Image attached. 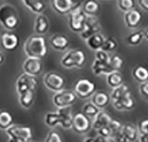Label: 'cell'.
<instances>
[{"instance_id": "6da1fadb", "label": "cell", "mask_w": 148, "mask_h": 142, "mask_svg": "<svg viewBox=\"0 0 148 142\" xmlns=\"http://www.w3.org/2000/svg\"><path fill=\"white\" fill-rule=\"evenodd\" d=\"M110 97L114 108L118 111H130L135 107V101L131 91L125 84L112 89Z\"/></svg>"}, {"instance_id": "7a4b0ae2", "label": "cell", "mask_w": 148, "mask_h": 142, "mask_svg": "<svg viewBox=\"0 0 148 142\" xmlns=\"http://www.w3.org/2000/svg\"><path fill=\"white\" fill-rule=\"evenodd\" d=\"M24 52L27 57L43 59L47 53L46 39L41 35L30 36L24 43Z\"/></svg>"}, {"instance_id": "3957f363", "label": "cell", "mask_w": 148, "mask_h": 142, "mask_svg": "<svg viewBox=\"0 0 148 142\" xmlns=\"http://www.w3.org/2000/svg\"><path fill=\"white\" fill-rule=\"evenodd\" d=\"M19 24V17L15 8L11 5L0 6V25L5 30L13 31Z\"/></svg>"}, {"instance_id": "277c9868", "label": "cell", "mask_w": 148, "mask_h": 142, "mask_svg": "<svg viewBox=\"0 0 148 142\" xmlns=\"http://www.w3.org/2000/svg\"><path fill=\"white\" fill-rule=\"evenodd\" d=\"M88 15L83 12L82 4L75 3L71 12L68 14V27L75 33H80L84 29Z\"/></svg>"}, {"instance_id": "5b68a950", "label": "cell", "mask_w": 148, "mask_h": 142, "mask_svg": "<svg viewBox=\"0 0 148 142\" xmlns=\"http://www.w3.org/2000/svg\"><path fill=\"white\" fill-rule=\"evenodd\" d=\"M86 62V55L84 52L79 49L68 51L61 59V65L65 69H81Z\"/></svg>"}, {"instance_id": "8992f818", "label": "cell", "mask_w": 148, "mask_h": 142, "mask_svg": "<svg viewBox=\"0 0 148 142\" xmlns=\"http://www.w3.org/2000/svg\"><path fill=\"white\" fill-rule=\"evenodd\" d=\"M5 132L8 142H29L32 139V130L27 126L13 124Z\"/></svg>"}, {"instance_id": "52a82bcc", "label": "cell", "mask_w": 148, "mask_h": 142, "mask_svg": "<svg viewBox=\"0 0 148 142\" xmlns=\"http://www.w3.org/2000/svg\"><path fill=\"white\" fill-rule=\"evenodd\" d=\"M96 92H97L96 84L87 78L79 79L76 82L75 86H74V92L76 93L78 98L82 100L89 99Z\"/></svg>"}, {"instance_id": "ba28073f", "label": "cell", "mask_w": 148, "mask_h": 142, "mask_svg": "<svg viewBox=\"0 0 148 142\" xmlns=\"http://www.w3.org/2000/svg\"><path fill=\"white\" fill-rule=\"evenodd\" d=\"M78 96L74 91L64 90L56 92L53 95L52 101L57 108H64L70 107L76 102Z\"/></svg>"}, {"instance_id": "9c48e42d", "label": "cell", "mask_w": 148, "mask_h": 142, "mask_svg": "<svg viewBox=\"0 0 148 142\" xmlns=\"http://www.w3.org/2000/svg\"><path fill=\"white\" fill-rule=\"evenodd\" d=\"M46 88L54 93L62 91L65 86V79L61 75L55 72H48L43 78Z\"/></svg>"}, {"instance_id": "30bf717a", "label": "cell", "mask_w": 148, "mask_h": 142, "mask_svg": "<svg viewBox=\"0 0 148 142\" xmlns=\"http://www.w3.org/2000/svg\"><path fill=\"white\" fill-rule=\"evenodd\" d=\"M38 86V80L36 76L29 75L23 73L16 80V92L19 94H22L26 92L33 91L35 92Z\"/></svg>"}, {"instance_id": "8fae6325", "label": "cell", "mask_w": 148, "mask_h": 142, "mask_svg": "<svg viewBox=\"0 0 148 142\" xmlns=\"http://www.w3.org/2000/svg\"><path fill=\"white\" fill-rule=\"evenodd\" d=\"M101 31V25L100 21L97 16H88L85 25H84L83 30L79 33L80 37L83 40H87L90 37L100 33Z\"/></svg>"}, {"instance_id": "7c38bea8", "label": "cell", "mask_w": 148, "mask_h": 142, "mask_svg": "<svg viewBox=\"0 0 148 142\" xmlns=\"http://www.w3.org/2000/svg\"><path fill=\"white\" fill-rule=\"evenodd\" d=\"M92 127V123L90 118L84 115L82 112L74 115L71 129L74 132L78 134H86L88 133Z\"/></svg>"}, {"instance_id": "4fadbf2b", "label": "cell", "mask_w": 148, "mask_h": 142, "mask_svg": "<svg viewBox=\"0 0 148 142\" xmlns=\"http://www.w3.org/2000/svg\"><path fill=\"white\" fill-rule=\"evenodd\" d=\"M23 69L24 73L37 77L43 71V62L41 59L27 57L23 64Z\"/></svg>"}, {"instance_id": "5bb4252c", "label": "cell", "mask_w": 148, "mask_h": 142, "mask_svg": "<svg viewBox=\"0 0 148 142\" xmlns=\"http://www.w3.org/2000/svg\"><path fill=\"white\" fill-rule=\"evenodd\" d=\"M19 43H20L19 37L14 33H13L12 31H6L0 37L1 46L4 50L7 52L14 51L18 47Z\"/></svg>"}, {"instance_id": "9a60e30c", "label": "cell", "mask_w": 148, "mask_h": 142, "mask_svg": "<svg viewBox=\"0 0 148 142\" xmlns=\"http://www.w3.org/2000/svg\"><path fill=\"white\" fill-rule=\"evenodd\" d=\"M51 5L56 14L66 15L71 12L75 3L73 0H51Z\"/></svg>"}, {"instance_id": "2e32d148", "label": "cell", "mask_w": 148, "mask_h": 142, "mask_svg": "<svg viewBox=\"0 0 148 142\" xmlns=\"http://www.w3.org/2000/svg\"><path fill=\"white\" fill-rule=\"evenodd\" d=\"M123 20L125 25L130 29H136L139 25L140 21L142 20V14L138 10L132 9L127 13H124Z\"/></svg>"}, {"instance_id": "e0dca14e", "label": "cell", "mask_w": 148, "mask_h": 142, "mask_svg": "<svg viewBox=\"0 0 148 142\" xmlns=\"http://www.w3.org/2000/svg\"><path fill=\"white\" fill-rule=\"evenodd\" d=\"M49 43L56 52H63L69 46V39L63 35H54L50 37Z\"/></svg>"}, {"instance_id": "ac0fdd59", "label": "cell", "mask_w": 148, "mask_h": 142, "mask_svg": "<svg viewBox=\"0 0 148 142\" xmlns=\"http://www.w3.org/2000/svg\"><path fill=\"white\" fill-rule=\"evenodd\" d=\"M92 71L96 75H107L108 74L113 72L112 68H111L110 60L109 61H103V60H99L97 59H95L93 61Z\"/></svg>"}, {"instance_id": "d6986e66", "label": "cell", "mask_w": 148, "mask_h": 142, "mask_svg": "<svg viewBox=\"0 0 148 142\" xmlns=\"http://www.w3.org/2000/svg\"><path fill=\"white\" fill-rule=\"evenodd\" d=\"M60 117V125L63 129H71L73 122V115L70 107L58 108L57 110Z\"/></svg>"}, {"instance_id": "ffe728a7", "label": "cell", "mask_w": 148, "mask_h": 142, "mask_svg": "<svg viewBox=\"0 0 148 142\" xmlns=\"http://www.w3.org/2000/svg\"><path fill=\"white\" fill-rule=\"evenodd\" d=\"M122 126L123 124L117 121V120H112V122L109 124V127L111 129V139L114 141V142H128L127 139L124 138L123 134H122Z\"/></svg>"}, {"instance_id": "44dd1931", "label": "cell", "mask_w": 148, "mask_h": 142, "mask_svg": "<svg viewBox=\"0 0 148 142\" xmlns=\"http://www.w3.org/2000/svg\"><path fill=\"white\" fill-rule=\"evenodd\" d=\"M90 99H91V102L100 109L106 107L109 105L110 101H112L110 95L102 91L96 92Z\"/></svg>"}, {"instance_id": "7402d4cb", "label": "cell", "mask_w": 148, "mask_h": 142, "mask_svg": "<svg viewBox=\"0 0 148 142\" xmlns=\"http://www.w3.org/2000/svg\"><path fill=\"white\" fill-rule=\"evenodd\" d=\"M49 26H50L49 20L46 15L42 14L37 16L35 20V25H34V30L37 35L43 36L44 34H46L49 29Z\"/></svg>"}, {"instance_id": "603a6c76", "label": "cell", "mask_w": 148, "mask_h": 142, "mask_svg": "<svg viewBox=\"0 0 148 142\" xmlns=\"http://www.w3.org/2000/svg\"><path fill=\"white\" fill-rule=\"evenodd\" d=\"M121 132H122L124 138L127 139L128 142H136V140H138V138H139L138 128L135 127L133 124H123Z\"/></svg>"}, {"instance_id": "cb8c5ba5", "label": "cell", "mask_w": 148, "mask_h": 142, "mask_svg": "<svg viewBox=\"0 0 148 142\" xmlns=\"http://www.w3.org/2000/svg\"><path fill=\"white\" fill-rule=\"evenodd\" d=\"M112 119L107 113H105L104 111H100L98 113V115L93 120L92 127L95 130H98L99 129H101L103 127L109 126L110 123L112 122Z\"/></svg>"}, {"instance_id": "d4e9b609", "label": "cell", "mask_w": 148, "mask_h": 142, "mask_svg": "<svg viewBox=\"0 0 148 142\" xmlns=\"http://www.w3.org/2000/svg\"><path fill=\"white\" fill-rule=\"evenodd\" d=\"M105 38L106 37L103 36L101 33H97L96 35L90 37L88 39H87L86 43L90 50H92L94 52H97L98 50H102Z\"/></svg>"}, {"instance_id": "484cf974", "label": "cell", "mask_w": 148, "mask_h": 142, "mask_svg": "<svg viewBox=\"0 0 148 142\" xmlns=\"http://www.w3.org/2000/svg\"><path fill=\"white\" fill-rule=\"evenodd\" d=\"M82 10L88 16H97L100 11V5L96 0H86L82 4Z\"/></svg>"}, {"instance_id": "4316f807", "label": "cell", "mask_w": 148, "mask_h": 142, "mask_svg": "<svg viewBox=\"0 0 148 142\" xmlns=\"http://www.w3.org/2000/svg\"><path fill=\"white\" fill-rule=\"evenodd\" d=\"M132 75L134 79L139 84L148 82V69L142 65L136 66L132 70Z\"/></svg>"}, {"instance_id": "83f0119b", "label": "cell", "mask_w": 148, "mask_h": 142, "mask_svg": "<svg viewBox=\"0 0 148 142\" xmlns=\"http://www.w3.org/2000/svg\"><path fill=\"white\" fill-rule=\"evenodd\" d=\"M106 83L112 89L117 88L123 84V76L120 71H114L106 75Z\"/></svg>"}, {"instance_id": "f1b7e54d", "label": "cell", "mask_w": 148, "mask_h": 142, "mask_svg": "<svg viewBox=\"0 0 148 142\" xmlns=\"http://www.w3.org/2000/svg\"><path fill=\"white\" fill-rule=\"evenodd\" d=\"M14 124V117L12 114L5 109L0 110V130H6Z\"/></svg>"}, {"instance_id": "f546056e", "label": "cell", "mask_w": 148, "mask_h": 142, "mask_svg": "<svg viewBox=\"0 0 148 142\" xmlns=\"http://www.w3.org/2000/svg\"><path fill=\"white\" fill-rule=\"evenodd\" d=\"M18 101L20 105L25 109H29L32 107L34 102V92L29 91L18 95Z\"/></svg>"}, {"instance_id": "4dcf8cb0", "label": "cell", "mask_w": 148, "mask_h": 142, "mask_svg": "<svg viewBox=\"0 0 148 142\" xmlns=\"http://www.w3.org/2000/svg\"><path fill=\"white\" fill-rule=\"evenodd\" d=\"M145 38L144 31L137 30L130 33L128 37H126L125 42L130 46H137L142 43L143 39Z\"/></svg>"}, {"instance_id": "1f68e13d", "label": "cell", "mask_w": 148, "mask_h": 142, "mask_svg": "<svg viewBox=\"0 0 148 142\" xmlns=\"http://www.w3.org/2000/svg\"><path fill=\"white\" fill-rule=\"evenodd\" d=\"M30 12L36 14H42L46 9V4L43 0H31L25 5Z\"/></svg>"}, {"instance_id": "d6a6232c", "label": "cell", "mask_w": 148, "mask_h": 142, "mask_svg": "<svg viewBox=\"0 0 148 142\" xmlns=\"http://www.w3.org/2000/svg\"><path fill=\"white\" fill-rule=\"evenodd\" d=\"M45 124L50 128H56L60 125V117L58 112H47L44 118Z\"/></svg>"}, {"instance_id": "836d02e7", "label": "cell", "mask_w": 148, "mask_h": 142, "mask_svg": "<svg viewBox=\"0 0 148 142\" xmlns=\"http://www.w3.org/2000/svg\"><path fill=\"white\" fill-rule=\"evenodd\" d=\"M100 111H101L100 108H98L97 106H95L92 102L85 104L82 108V113L85 116H87L88 118H91L93 120L98 115Z\"/></svg>"}, {"instance_id": "e575fe53", "label": "cell", "mask_w": 148, "mask_h": 142, "mask_svg": "<svg viewBox=\"0 0 148 142\" xmlns=\"http://www.w3.org/2000/svg\"><path fill=\"white\" fill-rule=\"evenodd\" d=\"M124 64V60L121 56L118 54H113L110 57V65L112 71H119Z\"/></svg>"}, {"instance_id": "d590c367", "label": "cell", "mask_w": 148, "mask_h": 142, "mask_svg": "<svg viewBox=\"0 0 148 142\" xmlns=\"http://www.w3.org/2000/svg\"><path fill=\"white\" fill-rule=\"evenodd\" d=\"M117 47H118V43L113 37H106L102 50L106 52H112L117 49Z\"/></svg>"}, {"instance_id": "8d00e7d4", "label": "cell", "mask_w": 148, "mask_h": 142, "mask_svg": "<svg viewBox=\"0 0 148 142\" xmlns=\"http://www.w3.org/2000/svg\"><path fill=\"white\" fill-rule=\"evenodd\" d=\"M117 6L121 12L127 13L134 9L135 1L134 0H117Z\"/></svg>"}, {"instance_id": "74e56055", "label": "cell", "mask_w": 148, "mask_h": 142, "mask_svg": "<svg viewBox=\"0 0 148 142\" xmlns=\"http://www.w3.org/2000/svg\"><path fill=\"white\" fill-rule=\"evenodd\" d=\"M45 142H62L61 135L56 132V130H53L48 132V134L46 137Z\"/></svg>"}, {"instance_id": "f35d334b", "label": "cell", "mask_w": 148, "mask_h": 142, "mask_svg": "<svg viewBox=\"0 0 148 142\" xmlns=\"http://www.w3.org/2000/svg\"><path fill=\"white\" fill-rule=\"evenodd\" d=\"M98 132V135L99 137L101 138H104V139H111V135H112V132H111V129L109 126H106V127H103L101 129H99L97 130Z\"/></svg>"}, {"instance_id": "ab89813d", "label": "cell", "mask_w": 148, "mask_h": 142, "mask_svg": "<svg viewBox=\"0 0 148 142\" xmlns=\"http://www.w3.org/2000/svg\"><path fill=\"white\" fill-rule=\"evenodd\" d=\"M138 130L140 134L148 135V120H143L138 124Z\"/></svg>"}, {"instance_id": "60d3db41", "label": "cell", "mask_w": 148, "mask_h": 142, "mask_svg": "<svg viewBox=\"0 0 148 142\" xmlns=\"http://www.w3.org/2000/svg\"><path fill=\"white\" fill-rule=\"evenodd\" d=\"M139 92L143 97L145 98V99H148V82L140 84Z\"/></svg>"}, {"instance_id": "b9f144b4", "label": "cell", "mask_w": 148, "mask_h": 142, "mask_svg": "<svg viewBox=\"0 0 148 142\" xmlns=\"http://www.w3.org/2000/svg\"><path fill=\"white\" fill-rule=\"evenodd\" d=\"M136 2L143 11L148 13V0H136Z\"/></svg>"}, {"instance_id": "7bdbcfd3", "label": "cell", "mask_w": 148, "mask_h": 142, "mask_svg": "<svg viewBox=\"0 0 148 142\" xmlns=\"http://www.w3.org/2000/svg\"><path fill=\"white\" fill-rule=\"evenodd\" d=\"M99 139L98 138H94V137H88L84 139L82 142H98Z\"/></svg>"}, {"instance_id": "ee69618b", "label": "cell", "mask_w": 148, "mask_h": 142, "mask_svg": "<svg viewBox=\"0 0 148 142\" xmlns=\"http://www.w3.org/2000/svg\"><path fill=\"white\" fill-rule=\"evenodd\" d=\"M138 141H139V142H148V135H145V134H140V133H139Z\"/></svg>"}, {"instance_id": "f6af8a7d", "label": "cell", "mask_w": 148, "mask_h": 142, "mask_svg": "<svg viewBox=\"0 0 148 142\" xmlns=\"http://www.w3.org/2000/svg\"><path fill=\"white\" fill-rule=\"evenodd\" d=\"M5 60V55H4V53H3L1 51H0V65L4 64Z\"/></svg>"}, {"instance_id": "bcb514c9", "label": "cell", "mask_w": 148, "mask_h": 142, "mask_svg": "<svg viewBox=\"0 0 148 142\" xmlns=\"http://www.w3.org/2000/svg\"><path fill=\"white\" fill-rule=\"evenodd\" d=\"M98 139H99L98 142H114L112 139H104V138H101V137H99Z\"/></svg>"}, {"instance_id": "7dc6e473", "label": "cell", "mask_w": 148, "mask_h": 142, "mask_svg": "<svg viewBox=\"0 0 148 142\" xmlns=\"http://www.w3.org/2000/svg\"><path fill=\"white\" fill-rule=\"evenodd\" d=\"M144 35H145V38H146L148 40V27L145 29L144 31Z\"/></svg>"}, {"instance_id": "c3c4849f", "label": "cell", "mask_w": 148, "mask_h": 142, "mask_svg": "<svg viewBox=\"0 0 148 142\" xmlns=\"http://www.w3.org/2000/svg\"><path fill=\"white\" fill-rule=\"evenodd\" d=\"M21 1H22V2L23 3V5H26L29 2H30V1H31V0H21Z\"/></svg>"}, {"instance_id": "681fc988", "label": "cell", "mask_w": 148, "mask_h": 142, "mask_svg": "<svg viewBox=\"0 0 148 142\" xmlns=\"http://www.w3.org/2000/svg\"><path fill=\"white\" fill-rule=\"evenodd\" d=\"M35 142H40V141H35Z\"/></svg>"}]
</instances>
